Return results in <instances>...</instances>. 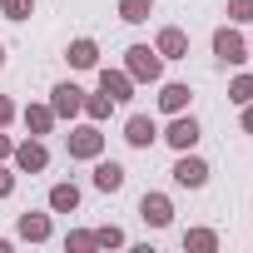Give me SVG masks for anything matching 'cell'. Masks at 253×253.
I'll use <instances>...</instances> for the list:
<instances>
[{
  "mask_svg": "<svg viewBox=\"0 0 253 253\" xmlns=\"http://www.w3.org/2000/svg\"><path fill=\"white\" fill-rule=\"evenodd\" d=\"M213 55H218L223 65H243V60H248V45H243L233 30H218V35H213Z\"/></svg>",
  "mask_w": 253,
  "mask_h": 253,
  "instance_id": "cell-1",
  "label": "cell"
},
{
  "mask_svg": "<svg viewBox=\"0 0 253 253\" xmlns=\"http://www.w3.org/2000/svg\"><path fill=\"white\" fill-rule=\"evenodd\" d=\"M129 75H134V80H159V50L134 45V50H129Z\"/></svg>",
  "mask_w": 253,
  "mask_h": 253,
  "instance_id": "cell-2",
  "label": "cell"
},
{
  "mask_svg": "<svg viewBox=\"0 0 253 253\" xmlns=\"http://www.w3.org/2000/svg\"><path fill=\"white\" fill-rule=\"evenodd\" d=\"M99 144H104V134H99V129H89V124L70 134V154H75V159H94V154H99Z\"/></svg>",
  "mask_w": 253,
  "mask_h": 253,
  "instance_id": "cell-3",
  "label": "cell"
},
{
  "mask_svg": "<svg viewBox=\"0 0 253 253\" xmlns=\"http://www.w3.org/2000/svg\"><path fill=\"white\" fill-rule=\"evenodd\" d=\"M50 109H55V114H80V109H84V89H80V84H55Z\"/></svg>",
  "mask_w": 253,
  "mask_h": 253,
  "instance_id": "cell-4",
  "label": "cell"
},
{
  "mask_svg": "<svg viewBox=\"0 0 253 253\" xmlns=\"http://www.w3.org/2000/svg\"><path fill=\"white\" fill-rule=\"evenodd\" d=\"M139 213H144V223H154V228H164V223L174 218V209H169L164 194H144V199H139Z\"/></svg>",
  "mask_w": 253,
  "mask_h": 253,
  "instance_id": "cell-5",
  "label": "cell"
},
{
  "mask_svg": "<svg viewBox=\"0 0 253 253\" xmlns=\"http://www.w3.org/2000/svg\"><path fill=\"white\" fill-rule=\"evenodd\" d=\"M124 139H129L134 149H149V144L159 139V129H154V119H144V114H134L129 124H124Z\"/></svg>",
  "mask_w": 253,
  "mask_h": 253,
  "instance_id": "cell-6",
  "label": "cell"
},
{
  "mask_svg": "<svg viewBox=\"0 0 253 253\" xmlns=\"http://www.w3.org/2000/svg\"><path fill=\"white\" fill-rule=\"evenodd\" d=\"M204 179H209V164H204V159H179V164H174V184H184V189H199Z\"/></svg>",
  "mask_w": 253,
  "mask_h": 253,
  "instance_id": "cell-7",
  "label": "cell"
},
{
  "mask_svg": "<svg viewBox=\"0 0 253 253\" xmlns=\"http://www.w3.org/2000/svg\"><path fill=\"white\" fill-rule=\"evenodd\" d=\"M164 139H169L174 149H194V139H199V124H194V119H174Z\"/></svg>",
  "mask_w": 253,
  "mask_h": 253,
  "instance_id": "cell-8",
  "label": "cell"
},
{
  "mask_svg": "<svg viewBox=\"0 0 253 253\" xmlns=\"http://www.w3.org/2000/svg\"><path fill=\"white\" fill-rule=\"evenodd\" d=\"M184 55H189L184 30H164V35H159V60H184Z\"/></svg>",
  "mask_w": 253,
  "mask_h": 253,
  "instance_id": "cell-9",
  "label": "cell"
},
{
  "mask_svg": "<svg viewBox=\"0 0 253 253\" xmlns=\"http://www.w3.org/2000/svg\"><path fill=\"white\" fill-rule=\"evenodd\" d=\"M94 189H104V194H114V189H124V169L109 159V164H94Z\"/></svg>",
  "mask_w": 253,
  "mask_h": 253,
  "instance_id": "cell-10",
  "label": "cell"
},
{
  "mask_svg": "<svg viewBox=\"0 0 253 253\" xmlns=\"http://www.w3.org/2000/svg\"><path fill=\"white\" fill-rule=\"evenodd\" d=\"M50 209H55V213H75V209H80V189H75V184H55V189H50Z\"/></svg>",
  "mask_w": 253,
  "mask_h": 253,
  "instance_id": "cell-11",
  "label": "cell"
},
{
  "mask_svg": "<svg viewBox=\"0 0 253 253\" xmlns=\"http://www.w3.org/2000/svg\"><path fill=\"white\" fill-rule=\"evenodd\" d=\"M15 164H20V169H30V174H40V169H45V144H35V139H30V144H20V149H15Z\"/></svg>",
  "mask_w": 253,
  "mask_h": 253,
  "instance_id": "cell-12",
  "label": "cell"
},
{
  "mask_svg": "<svg viewBox=\"0 0 253 253\" xmlns=\"http://www.w3.org/2000/svg\"><path fill=\"white\" fill-rule=\"evenodd\" d=\"M20 238H30V243L50 238V218H45V213H25V218H20Z\"/></svg>",
  "mask_w": 253,
  "mask_h": 253,
  "instance_id": "cell-13",
  "label": "cell"
},
{
  "mask_svg": "<svg viewBox=\"0 0 253 253\" xmlns=\"http://www.w3.org/2000/svg\"><path fill=\"white\" fill-rule=\"evenodd\" d=\"M99 84H104V94H109V99H129V75L104 70V75H99Z\"/></svg>",
  "mask_w": 253,
  "mask_h": 253,
  "instance_id": "cell-14",
  "label": "cell"
},
{
  "mask_svg": "<svg viewBox=\"0 0 253 253\" xmlns=\"http://www.w3.org/2000/svg\"><path fill=\"white\" fill-rule=\"evenodd\" d=\"M159 104H164L169 114H179V109L189 104V84H164V89H159Z\"/></svg>",
  "mask_w": 253,
  "mask_h": 253,
  "instance_id": "cell-15",
  "label": "cell"
},
{
  "mask_svg": "<svg viewBox=\"0 0 253 253\" xmlns=\"http://www.w3.org/2000/svg\"><path fill=\"white\" fill-rule=\"evenodd\" d=\"M99 60V50H94V40H75L70 45V65H80V70H89Z\"/></svg>",
  "mask_w": 253,
  "mask_h": 253,
  "instance_id": "cell-16",
  "label": "cell"
},
{
  "mask_svg": "<svg viewBox=\"0 0 253 253\" xmlns=\"http://www.w3.org/2000/svg\"><path fill=\"white\" fill-rule=\"evenodd\" d=\"M149 10H154L149 0H119V15L129 20V25H139V20H149Z\"/></svg>",
  "mask_w": 253,
  "mask_h": 253,
  "instance_id": "cell-17",
  "label": "cell"
},
{
  "mask_svg": "<svg viewBox=\"0 0 253 253\" xmlns=\"http://www.w3.org/2000/svg\"><path fill=\"white\" fill-rule=\"evenodd\" d=\"M50 119H55V109H25V124H30L35 134H45V129H50Z\"/></svg>",
  "mask_w": 253,
  "mask_h": 253,
  "instance_id": "cell-18",
  "label": "cell"
},
{
  "mask_svg": "<svg viewBox=\"0 0 253 253\" xmlns=\"http://www.w3.org/2000/svg\"><path fill=\"white\" fill-rule=\"evenodd\" d=\"M0 10H5L10 20H25L30 15V0H0Z\"/></svg>",
  "mask_w": 253,
  "mask_h": 253,
  "instance_id": "cell-19",
  "label": "cell"
},
{
  "mask_svg": "<svg viewBox=\"0 0 253 253\" xmlns=\"http://www.w3.org/2000/svg\"><path fill=\"white\" fill-rule=\"evenodd\" d=\"M228 15H233L238 25H248V20H253V0H233V5H228Z\"/></svg>",
  "mask_w": 253,
  "mask_h": 253,
  "instance_id": "cell-20",
  "label": "cell"
},
{
  "mask_svg": "<svg viewBox=\"0 0 253 253\" xmlns=\"http://www.w3.org/2000/svg\"><path fill=\"white\" fill-rule=\"evenodd\" d=\"M233 99H238V104H248V99H253V80H248V75H238V80H233Z\"/></svg>",
  "mask_w": 253,
  "mask_h": 253,
  "instance_id": "cell-21",
  "label": "cell"
},
{
  "mask_svg": "<svg viewBox=\"0 0 253 253\" xmlns=\"http://www.w3.org/2000/svg\"><path fill=\"white\" fill-rule=\"evenodd\" d=\"M109 104H114L109 94H94V99H84V109H89L94 119H104V114H109Z\"/></svg>",
  "mask_w": 253,
  "mask_h": 253,
  "instance_id": "cell-22",
  "label": "cell"
},
{
  "mask_svg": "<svg viewBox=\"0 0 253 253\" xmlns=\"http://www.w3.org/2000/svg\"><path fill=\"white\" fill-rule=\"evenodd\" d=\"M94 243H104V248H119V243H124V233H119V228H99V233H94Z\"/></svg>",
  "mask_w": 253,
  "mask_h": 253,
  "instance_id": "cell-23",
  "label": "cell"
},
{
  "mask_svg": "<svg viewBox=\"0 0 253 253\" xmlns=\"http://www.w3.org/2000/svg\"><path fill=\"white\" fill-rule=\"evenodd\" d=\"M184 243H189V248H213V233H204V228H199V233H189Z\"/></svg>",
  "mask_w": 253,
  "mask_h": 253,
  "instance_id": "cell-24",
  "label": "cell"
},
{
  "mask_svg": "<svg viewBox=\"0 0 253 253\" xmlns=\"http://www.w3.org/2000/svg\"><path fill=\"white\" fill-rule=\"evenodd\" d=\"M70 248H94V233H70Z\"/></svg>",
  "mask_w": 253,
  "mask_h": 253,
  "instance_id": "cell-25",
  "label": "cell"
},
{
  "mask_svg": "<svg viewBox=\"0 0 253 253\" xmlns=\"http://www.w3.org/2000/svg\"><path fill=\"white\" fill-rule=\"evenodd\" d=\"M10 189H15V179H10V169H0V199H5Z\"/></svg>",
  "mask_w": 253,
  "mask_h": 253,
  "instance_id": "cell-26",
  "label": "cell"
},
{
  "mask_svg": "<svg viewBox=\"0 0 253 253\" xmlns=\"http://www.w3.org/2000/svg\"><path fill=\"white\" fill-rule=\"evenodd\" d=\"M10 114H15V104H10V99H0V124H5Z\"/></svg>",
  "mask_w": 253,
  "mask_h": 253,
  "instance_id": "cell-27",
  "label": "cell"
},
{
  "mask_svg": "<svg viewBox=\"0 0 253 253\" xmlns=\"http://www.w3.org/2000/svg\"><path fill=\"white\" fill-rule=\"evenodd\" d=\"M5 154H10V139H5V134H0V159H5Z\"/></svg>",
  "mask_w": 253,
  "mask_h": 253,
  "instance_id": "cell-28",
  "label": "cell"
},
{
  "mask_svg": "<svg viewBox=\"0 0 253 253\" xmlns=\"http://www.w3.org/2000/svg\"><path fill=\"white\" fill-rule=\"evenodd\" d=\"M243 129H248V134H253V109H248V114H243Z\"/></svg>",
  "mask_w": 253,
  "mask_h": 253,
  "instance_id": "cell-29",
  "label": "cell"
},
{
  "mask_svg": "<svg viewBox=\"0 0 253 253\" xmlns=\"http://www.w3.org/2000/svg\"><path fill=\"white\" fill-rule=\"evenodd\" d=\"M0 65H5V50H0Z\"/></svg>",
  "mask_w": 253,
  "mask_h": 253,
  "instance_id": "cell-30",
  "label": "cell"
},
{
  "mask_svg": "<svg viewBox=\"0 0 253 253\" xmlns=\"http://www.w3.org/2000/svg\"><path fill=\"white\" fill-rule=\"evenodd\" d=\"M248 50H253V45H248Z\"/></svg>",
  "mask_w": 253,
  "mask_h": 253,
  "instance_id": "cell-31",
  "label": "cell"
}]
</instances>
